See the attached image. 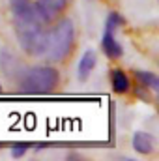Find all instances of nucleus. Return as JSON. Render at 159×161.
<instances>
[{"mask_svg":"<svg viewBox=\"0 0 159 161\" xmlns=\"http://www.w3.org/2000/svg\"><path fill=\"white\" fill-rule=\"evenodd\" d=\"M40 17L45 23H51L58 13H62L68 6V0H38L34 2Z\"/></svg>","mask_w":159,"mask_h":161,"instance_id":"nucleus-5","label":"nucleus"},{"mask_svg":"<svg viewBox=\"0 0 159 161\" xmlns=\"http://www.w3.org/2000/svg\"><path fill=\"white\" fill-rule=\"evenodd\" d=\"M96 64H97V54H96V51L94 49H88V51H84V54L80 56L79 60V66H77V77L79 80H84L88 79L90 75H92V71L96 69Z\"/></svg>","mask_w":159,"mask_h":161,"instance_id":"nucleus-6","label":"nucleus"},{"mask_svg":"<svg viewBox=\"0 0 159 161\" xmlns=\"http://www.w3.org/2000/svg\"><path fill=\"white\" fill-rule=\"evenodd\" d=\"M133 148L140 156H148L156 150V139L148 131H137L133 135Z\"/></svg>","mask_w":159,"mask_h":161,"instance_id":"nucleus-7","label":"nucleus"},{"mask_svg":"<svg viewBox=\"0 0 159 161\" xmlns=\"http://www.w3.org/2000/svg\"><path fill=\"white\" fill-rule=\"evenodd\" d=\"M30 146L26 144V142H19V144H13L11 146V156L15 158V159H19V158H23L25 154H26V150H28Z\"/></svg>","mask_w":159,"mask_h":161,"instance_id":"nucleus-10","label":"nucleus"},{"mask_svg":"<svg viewBox=\"0 0 159 161\" xmlns=\"http://www.w3.org/2000/svg\"><path fill=\"white\" fill-rule=\"evenodd\" d=\"M9 9L21 49L30 56L45 54L47 30L45 21L36 9V4L30 0H9Z\"/></svg>","mask_w":159,"mask_h":161,"instance_id":"nucleus-1","label":"nucleus"},{"mask_svg":"<svg viewBox=\"0 0 159 161\" xmlns=\"http://www.w3.org/2000/svg\"><path fill=\"white\" fill-rule=\"evenodd\" d=\"M111 88H112L116 94H125V92H129V88H131L129 77H127L120 68H114V69L111 71Z\"/></svg>","mask_w":159,"mask_h":161,"instance_id":"nucleus-8","label":"nucleus"},{"mask_svg":"<svg viewBox=\"0 0 159 161\" xmlns=\"http://www.w3.org/2000/svg\"><path fill=\"white\" fill-rule=\"evenodd\" d=\"M123 25V19L118 13H111L107 17L105 23V30H103V38H101V49L109 58H120L123 54V49L116 40V28Z\"/></svg>","mask_w":159,"mask_h":161,"instance_id":"nucleus-4","label":"nucleus"},{"mask_svg":"<svg viewBox=\"0 0 159 161\" xmlns=\"http://www.w3.org/2000/svg\"><path fill=\"white\" fill-rule=\"evenodd\" d=\"M0 92H2V86H0Z\"/></svg>","mask_w":159,"mask_h":161,"instance_id":"nucleus-11","label":"nucleus"},{"mask_svg":"<svg viewBox=\"0 0 159 161\" xmlns=\"http://www.w3.org/2000/svg\"><path fill=\"white\" fill-rule=\"evenodd\" d=\"M135 77L139 79V82L144 86V88H150V90H159V77L152 71H142V69H135L133 71Z\"/></svg>","mask_w":159,"mask_h":161,"instance_id":"nucleus-9","label":"nucleus"},{"mask_svg":"<svg viewBox=\"0 0 159 161\" xmlns=\"http://www.w3.org/2000/svg\"><path fill=\"white\" fill-rule=\"evenodd\" d=\"M58 80H60L58 69L51 66L30 68L28 71H25L21 79V92L23 94H49L56 88Z\"/></svg>","mask_w":159,"mask_h":161,"instance_id":"nucleus-3","label":"nucleus"},{"mask_svg":"<svg viewBox=\"0 0 159 161\" xmlns=\"http://www.w3.org/2000/svg\"><path fill=\"white\" fill-rule=\"evenodd\" d=\"M75 40V28L71 19H62L58 25H54V28L51 32H47V47H45V54L51 62H60L64 60Z\"/></svg>","mask_w":159,"mask_h":161,"instance_id":"nucleus-2","label":"nucleus"}]
</instances>
